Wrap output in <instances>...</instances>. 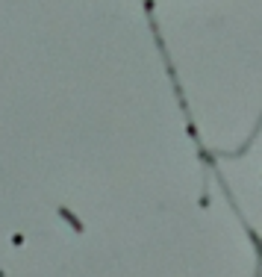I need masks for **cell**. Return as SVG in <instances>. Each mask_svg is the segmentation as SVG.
<instances>
[{
	"label": "cell",
	"mask_w": 262,
	"mask_h": 277,
	"mask_svg": "<svg viewBox=\"0 0 262 277\" xmlns=\"http://www.w3.org/2000/svg\"><path fill=\"white\" fill-rule=\"evenodd\" d=\"M59 216L65 218V221H68V224H71L74 230H77V233H83V224H80V221H77V216H71V212H68L65 206H62V209H59Z\"/></svg>",
	"instance_id": "obj_1"
}]
</instances>
